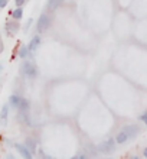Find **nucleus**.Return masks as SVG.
Wrapping results in <instances>:
<instances>
[{
  "instance_id": "obj_1",
  "label": "nucleus",
  "mask_w": 147,
  "mask_h": 159,
  "mask_svg": "<svg viewBox=\"0 0 147 159\" xmlns=\"http://www.w3.org/2000/svg\"><path fill=\"white\" fill-rule=\"evenodd\" d=\"M20 71H22V74L25 77H28V78H36V75H38V70H36L33 62H25L22 65Z\"/></svg>"
},
{
  "instance_id": "obj_2",
  "label": "nucleus",
  "mask_w": 147,
  "mask_h": 159,
  "mask_svg": "<svg viewBox=\"0 0 147 159\" xmlns=\"http://www.w3.org/2000/svg\"><path fill=\"white\" fill-rule=\"evenodd\" d=\"M49 25H50V17L43 13V15H41L38 23H36V30H38L39 34H43V32H46L48 30Z\"/></svg>"
},
{
  "instance_id": "obj_3",
  "label": "nucleus",
  "mask_w": 147,
  "mask_h": 159,
  "mask_svg": "<svg viewBox=\"0 0 147 159\" xmlns=\"http://www.w3.org/2000/svg\"><path fill=\"white\" fill-rule=\"evenodd\" d=\"M115 149V142L114 139H107L105 142H102L101 145H98V151L102 153H111Z\"/></svg>"
},
{
  "instance_id": "obj_4",
  "label": "nucleus",
  "mask_w": 147,
  "mask_h": 159,
  "mask_svg": "<svg viewBox=\"0 0 147 159\" xmlns=\"http://www.w3.org/2000/svg\"><path fill=\"white\" fill-rule=\"evenodd\" d=\"M6 30H7V35L10 36V35L16 34L17 30H19V25H17L15 20H9L7 23H6Z\"/></svg>"
},
{
  "instance_id": "obj_5",
  "label": "nucleus",
  "mask_w": 147,
  "mask_h": 159,
  "mask_svg": "<svg viewBox=\"0 0 147 159\" xmlns=\"http://www.w3.org/2000/svg\"><path fill=\"white\" fill-rule=\"evenodd\" d=\"M16 149H17V152L20 153L23 158H26V159H30L32 158V153H30L29 151H28V148L25 146V145H20V143H16Z\"/></svg>"
},
{
  "instance_id": "obj_6",
  "label": "nucleus",
  "mask_w": 147,
  "mask_h": 159,
  "mask_svg": "<svg viewBox=\"0 0 147 159\" xmlns=\"http://www.w3.org/2000/svg\"><path fill=\"white\" fill-rule=\"evenodd\" d=\"M41 45V38H39L38 35L36 36H33V38L30 39L29 42V46H28V49H29V52H35V51L38 49V46Z\"/></svg>"
},
{
  "instance_id": "obj_7",
  "label": "nucleus",
  "mask_w": 147,
  "mask_h": 159,
  "mask_svg": "<svg viewBox=\"0 0 147 159\" xmlns=\"http://www.w3.org/2000/svg\"><path fill=\"white\" fill-rule=\"evenodd\" d=\"M123 132H126V134L128 136V139H130V138L137 136V133H139V127H137V126H126V127L123 129Z\"/></svg>"
},
{
  "instance_id": "obj_8",
  "label": "nucleus",
  "mask_w": 147,
  "mask_h": 159,
  "mask_svg": "<svg viewBox=\"0 0 147 159\" xmlns=\"http://www.w3.org/2000/svg\"><path fill=\"white\" fill-rule=\"evenodd\" d=\"M61 3H62V0H48L46 9L49 12H55V10L61 6Z\"/></svg>"
},
{
  "instance_id": "obj_9",
  "label": "nucleus",
  "mask_w": 147,
  "mask_h": 159,
  "mask_svg": "<svg viewBox=\"0 0 147 159\" xmlns=\"http://www.w3.org/2000/svg\"><path fill=\"white\" fill-rule=\"evenodd\" d=\"M17 109L20 110L22 113H28L29 109H30L29 100H26V98H20V103H19V106H17Z\"/></svg>"
},
{
  "instance_id": "obj_10",
  "label": "nucleus",
  "mask_w": 147,
  "mask_h": 159,
  "mask_svg": "<svg viewBox=\"0 0 147 159\" xmlns=\"http://www.w3.org/2000/svg\"><path fill=\"white\" fill-rule=\"evenodd\" d=\"M25 146L28 148V151H29L32 155H33L35 152H36V142H35L33 139H26Z\"/></svg>"
},
{
  "instance_id": "obj_11",
  "label": "nucleus",
  "mask_w": 147,
  "mask_h": 159,
  "mask_svg": "<svg viewBox=\"0 0 147 159\" xmlns=\"http://www.w3.org/2000/svg\"><path fill=\"white\" fill-rule=\"evenodd\" d=\"M128 140V136L126 134V132H120V133L115 136V143L118 145H123V143H126Z\"/></svg>"
},
{
  "instance_id": "obj_12",
  "label": "nucleus",
  "mask_w": 147,
  "mask_h": 159,
  "mask_svg": "<svg viewBox=\"0 0 147 159\" xmlns=\"http://www.w3.org/2000/svg\"><path fill=\"white\" fill-rule=\"evenodd\" d=\"M12 17L15 19V20H20L22 17H23V9L17 7L16 10H13V12H12Z\"/></svg>"
},
{
  "instance_id": "obj_13",
  "label": "nucleus",
  "mask_w": 147,
  "mask_h": 159,
  "mask_svg": "<svg viewBox=\"0 0 147 159\" xmlns=\"http://www.w3.org/2000/svg\"><path fill=\"white\" fill-rule=\"evenodd\" d=\"M7 111H9V106H3V109H2V113H0V119L3 121V125L7 123Z\"/></svg>"
},
{
  "instance_id": "obj_14",
  "label": "nucleus",
  "mask_w": 147,
  "mask_h": 159,
  "mask_svg": "<svg viewBox=\"0 0 147 159\" xmlns=\"http://www.w3.org/2000/svg\"><path fill=\"white\" fill-rule=\"evenodd\" d=\"M9 103H10L12 107H17L19 103H20V97L16 96V94H13V96H10V98H9Z\"/></svg>"
},
{
  "instance_id": "obj_15",
  "label": "nucleus",
  "mask_w": 147,
  "mask_h": 159,
  "mask_svg": "<svg viewBox=\"0 0 147 159\" xmlns=\"http://www.w3.org/2000/svg\"><path fill=\"white\" fill-rule=\"evenodd\" d=\"M28 55H29V49H28V46L22 45L20 49H19V57H20V58H26Z\"/></svg>"
},
{
  "instance_id": "obj_16",
  "label": "nucleus",
  "mask_w": 147,
  "mask_h": 159,
  "mask_svg": "<svg viewBox=\"0 0 147 159\" xmlns=\"http://www.w3.org/2000/svg\"><path fill=\"white\" fill-rule=\"evenodd\" d=\"M25 2H26V0H15V3H16L17 7H22V6L25 4Z\"/></svg>"
},
{
  "instance_id": "obj_17",
  "label": "nucleus",
  "mask_w": 147,
  "mask_h": 159,
  "mask_svg": "<svg viewBox=\"0 0 147 159\" xmlns=\"http://www.w3.org/2000/svg\"><path fill=\"white\" fill-rule=\"evenodd\" d=\"M7 2L9 0H0V9H4L7 6Z\"/></svg>"
},
{
  "instance_id": "obj_18",
  "label": "nucleus",
  "mask_w": 147,
  "mask_h": 159,
  "mask_svg": "<svg viewBox=\"0 0 147 159\" xmlns=\"http://www.w3.org/2000/svg\"><path fill=\"white\" fill-rule=\"evenodd\" d=\"M87 149H88V151L91 152V153H93V155H97V151H95V149H94V146H88V148H87Z\"/></svg>"
},
{
  "instance_id": "obj_19",
  "label": "nucleus",
  "mask_w": 147,
  "mask_h": 159,
  "mask_svg": "<svg viewBox=\"0 0 147 159\" xmlns=\"http://www.w3.org/2000/svg\"><path fill=\"white\" fill-rule=\"evenodd\" d=\"M140 119H141V120H143V123H146V125H147V113L141 114V116H140Z\"/></svg>"
},
{
  "instance_id": "obj_20",
  "label": "nucleus",
  "mask_w": 147,
  "mask_h": 159,
  "mask_svg": "<svg viewBox=\"0 0 147 159\" xmlns=\"http://www.w3.org/2000/svg\"><path fill=\"white\" fill-rule=\"evenodd\" d=\"M3 49H4V45H3V41H2V36H0V54L3 52Z\"/></svg>"
},
{
  "instance_id": "obj_21",
  "label": "nucleus",
  "mask_w": 147,
  "mask_h": 159,
  "mask_svg": "<svg viewBox=\"0 0 147 159\" xmlns=\"http://www.w3.org/2000/svg\"><path fill=\"white\" fill-rule=\"evenodd\" d=\"M143 155H144V156H146V158H147V148H146V149H144V152H143Z\"/></svg>"
}]
</instances>
